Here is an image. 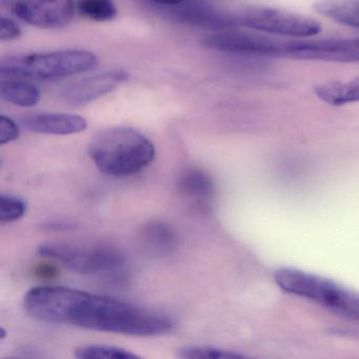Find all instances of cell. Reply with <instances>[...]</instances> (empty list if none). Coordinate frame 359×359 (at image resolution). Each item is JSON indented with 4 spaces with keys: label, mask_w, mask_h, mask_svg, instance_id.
I'll return each instance as SVG.
<instances>
[{
    "label": "cell",
    "mask_w": 359,
    "mask_h": 359,
    "mask_svg": "<svg viewBox=\"0 0 359 359\" xmlns=\"http://www.w3.org/2000/svg\"><path fill=\"white\" fill-rule=\"evenodd\" d=\"M24 306L45 323L123 335H163L175 325L169 317L129 302L58 285L33 287L25 296Z\"/></svg>",
    "instance_id": "cell-1"
},
{
    "label": "cell",
    "mask_w": 359,
    "mask_h": 359,
    "mask_svg": "<svg viewBox=\"0 0 359 359\" xmlns=\"http://www.w3.org/2000/svg\"><path fill=\"white\" fill-rule=\"evenodd\" d=\"M89 154L96 167L115 177L134 175L154 161V144L137 130L115 127L94 136Z\"/></svg>",
    "instance_id": "cell-2"
},
{
    "label": "cell",
    "mask_w": 359,
    "mask_h": 359,
    "mask_svg": "<svg viewBox=\"0 0 359 359\" xmlns=\"http://www.w3.org/2000/svg\"><path fill=\"white\" fill-rule=\"evenodd\" d=\"M98 65L95 54L86 50H60L47 53L10 55L0 60L3 77L29 81H58L92 70Z\"/></svg>",
    "instance_id": "cell-3"
},
{
    "label": "cell",
    "mask_w": 359,
    "mask_h": 359,
    "mask_svg": "<svg viewBox=\"0 0 359 359\" xmlns=\"http://www.w3.org/2000/svg\"><path fill=\"white\" fill-rule=\"evenodd\" d=\"M275 280L287 293L323 304L340 316L359 323V295L327 279L293 269H281Z\"/></svg>",
    "instance_id": "cell-4"
},
{
    "label": "cell",
    "mask_w": 359,
    "mask_h": 359,
    "mask_svg": "<svg viewBox=\"0 0 359 359\" xmlns=\"http://www.w3.org/2000/svg\"><path fill=\"white\" fill-rule=\"evenodd\" d=\"M39 253L52 258L66 268L85 275L113 272L125 264L121 251L104 245H81L72 243H47L39 248Z\"/></svg>",
    "instance_id": "cell-5"
},
{
    "label": "cell",
    "mask_w": 359,
    "mask_h": 359,
    "mask_svg": "<svg viewBox=\"0 0 359 359\" xmlns=\"http://www.w3.org/2000/svg\"><path fill=\"white\" fill-rule=\"evenodd\" d=\"M235 16L241 26L266 34L309 37L323 31L320 22L313 18L275 8H248Z\"/></svg>",
    "instance_id": "cell-6"
},
{
    "label": "cell",
    "mask_w": 359,
    "mask_h": 359,
    "mask_svg": "<svg viewBox=\"0 0 359 359\" xmlns=\"http://www.w3.org/2000/svg\"><path fill=\"white\" fill-rule=\"evenodd\" d=\"M277 57L344 64L359 62V39L281 41Z\"/></svg>",
    "instance_id": "cell-7"
},
{
    "label": "cell",
    "mask_w": 359,
    "mask_h": 359,
    "mask_svg": "<svg viewBox=\"0 0 359 359\" xmlns=\"http://www.w3.org/2000/svg\"><path fill=\"white\" fill-rule=\"evenodd\" d=\"M129 79L130 74L125 70L96 73L65 87L60 91V98L66 106L85 107L114 91Z\"/></svg>",
    "instance_id": "cell-8"
},
{
    "label": "cell",
    "mask_w": 359,
    "mask_h": 359,
    "mask_svg": "<svg viewBox=\"0 0 359 359\" xmlns=\"http://www.w3.org/2000/svg\"><path fill=\"white\" fill-rule=\"evenodd\" d=\"M20 20L41 29H60L74 18V0H20L13 8Z\"/></svg>",
    "instance_id": "cell-9"
},
{
    "label": "cell",
    "mask_w": 359,
    "mask_h": 359,
    "mask_svg": "<svg viewBox=\"0 0 359 359\" xmlns=\"http://www.w3.org/2000/svg\"><path fill=\"white\" fill-rule=\"evenodd\" d=\"M201 43L208 49L224 53L277 57L281 41L262 35L219 32L208 35Z\"/></svg>",
    "instance_id": "cell-10"
},
{
    "label": "cell",
    "mask_w": 359,
    "mask_h": 359,
    "mask_svg": "<svg viewBox=\"0 0 359 359\" xmlns=\"http://www.w3.org/2000/svg\"><path fill=\"white\" fill-rule=\"evenodd\" d=\"M22 127L34 133L47 135H72L87 130L85 117L69 113H37L22 118Z\"/></svg>",
    "instance_id": "cell-11"
},
{
    "label": "cell",
    "mask_w": 359,
    "mask_h": 359,
    "mask_svg": "<svg viewBox=\"0 0 359 359\" xmlns=\"http://www.w3.org/2000/svg\"><path fill=\"white\" fill-rule=\"evenodd\" d=\"M173 16L187 24L208 28L226 29L236 26V16L224 13L216 8L203 3L201 0H186L180 5L174 6Z\"/></svg>",
    "instance_id": "cell-12"
},
{
    "label": "cell",
    "mask_w": 359,
    "mask_h": 359,
    "mask_svg": "<svg viewBox=\"0 0 359 359\" xmlns=\"http://www.w3.org/2000/svg\"><path fill=\"white\" fill-rule=\"evenodd\" d=\"M315 95L333 107L359 102V77L350 81H329L317 83L313 88Z\"/></svg>",
    "instance_id": "cell-13"
},
{
    "label": "cell",
    "mask_w": 359,
    "mask_h": 359,
    "mask_svg": "<svg viewBox=\"0 0 359 359\" xmlns=\"http://www.w3.org/2000/svg\"><path fill=\"white\" fill-rule=\"evenodd\" d=\"M313 9L337 24L359 29V0H315Z\"/></svg>",
    "instance_id": "cell-14"
},
{
    "label": "cell",
    "mask_w": 359,
    "mask_h": 359,
    "mask_svg": "<svg viewBox=\"0 0 359 359\" xmlns=\"http://www.w3.org/2000/svg\"><path fill=\"white\" fill-rule=\"evenodd\" d=\"M0 97L14 106L32 108L39 104L41 94L36 86L28 81L4 77L0 83Z\"/></svg>",
    "instance_id": "cell-15"
},
{
    "label": "cell",
    "mask_w": 359,
    "mask_h": 359,
    "mask_svg": "<svg viewBox=\"0 0 359 359\" xmlns=\"http://www.w3.org/2000/svg\"><path fill=\"white\" fill-rule=\"evenodd\" d=\"M180 189L188 196L199 201H210L213 197L214 184L209 174L199 169H191L182 175Z\"/></svg>",
    "instance_id": "cell-16"
},
{
    "label": "cell",
    "mask_w": 359,
    "mask_h": 359,
    "mask_svg": "<svg viewBox=\"0 0 359 359\" xmlns=\"http://www.w3.org/2000/svg\"><path fill=\"white\" fill-rule=\"evenodd\" d=\"M142 235L144 245L157 253H167L173 249L176 243L173 230L161 222H152L144 226Z\"/></svg>",
    "instance_id": "cell-17"
},
{
    "label": "cell",
    "mask_w": 359,
    "mask_h": 359,
    "mask_svg": "<svg viewBox=\"0 0 359 359\" xmlns=\"http://www.w3.org/2000/svg\"><path fill=\"white\" fill-rule=\"evenodd\" d=\"M76 10L83 18L97 22H110L117 15L113 0H77Z\"/></svg>",
    "instance_id": "cell-18"
},
{
    "label": "cell",
    "mask_w": 359,
    "mask_h": 359,
    "mask_svg": "<svg viewBox=\"0 0 359 359\" xmlns=\"http://www.w3.org/2000/svg\"><path fill=\"white\" fill-rule=\"evenodd\" d=\"M75 357L81 359H135L140 356L118 346L89 344L75 351Z\"/></svg>",
    "instance_id": "cell-19"
},
{
    "label": "cell",
    "mask_w": 359,
    "mask_h": 359,
    "mask_svg": "<svg viewBox=\"0 0 359 359\" xmlns=\"http://www.w3.org/2000/svg\"><path fill=\"white\" fill-rule=\"evenodd\" d=\"M27 212V203L13 195H0V222L11 224L20 219Z\"/></svg>",
    "instance_id": "cell-20"
},
{
    "label": "cell",
    "mask_w": 359,
    "mask_h": 359,
    "mask_svg": "<svg viewBox=\"0 0 359 359\" xmlns=\"http://www.w3.org/2000/svg\"><path fill=\"white\" fill-rule=\"evenodd\" d=\"M178 356L188 359H235L243 358V355L237 354L211 346H189L178 352Z\"/></svg>",
    "instance_id": "cell-21"
},
{
    "label": "cell",
    "mask_w": 359,
    "mask_h": 359,
    "mask_svg": "<svg viewBox=\"0 0 359 359\" xmlns=\"http://www.w3.org/2000/svg\"><path fill=\"white\" fill-rule=\"evenodd\" d=\"M20 136V129L18 123L10 117L1 115L0 116V144L4 146V144L15 142Z\"/></svg>",
    "instance_id": "cell-22"
},
{
    "label": "cell",
    "mask_w": 359,
    "mask_h": 359,
    "mask_svg": "<svg viewBox=\"0 0 359 359\" xmlns=\"http://www.w3.org/2000/svg\"><path fill=\"white\" fill-rule=\"evenodd\" d=\"M22 30L20 25L7 16L0 18V39L1 41H12L22 36Z\"/></svg>",
    "instance_id": "cell-23"
},
{
    "label": "cell",
    "mask_w": 359,
    "mask_h": 359,
    "mask_svg": "<svg viewBox=\"0 0 359 359\" xmlns=\"http://www.w3.org/2000/svg\"><path fill=\"white\" fill-rule=\"evenodd\" d=\"M151 3L158 4V5L169 6V7H174V6L180 5L184 3L186 0H148Z\"/></svg>",
    "instance_id": "cell-24"
},
{
    "label": "cell",
    "mask_w": 359,
    "mask_h": 359,
    "mask_svg": "<svg viewBox=\"0 0 359 359\" xmlns=\"http://www.w3.org/2000/svg\"><path fill=\"white\" fill-rule=\"evenodd\" d=\"M5 336H6L5 329H4V327H1V329H0V339H4V338H5Z\"/></svg>",
    "instance_id": "cell-25"
}]
</instances>
